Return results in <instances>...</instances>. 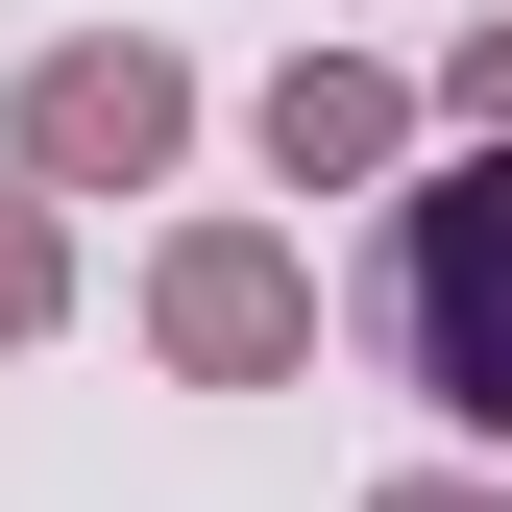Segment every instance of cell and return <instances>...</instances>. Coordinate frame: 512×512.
Masks as SVG:
<instances>
[{
    "label": "cell",
    "mask_w": 512,
    "mask_h": 512,
    "mask_svg": "<svg viewBox=\"0 0 512 512\" xmlns=\"http://www.w3.org/2000/svg\"><path fill=\"white\" fill-rule=\"evenodd\" d=\"M366 342L415 366V415L512 439V147L391 171V244H366Z\"/></svg>",
    "instance_id": "obj_1"
},
{
    "label": "cell",
    "mask_w": 512,
    "mask_h": 512,
    "mask_svg": "<svg viewBox=\"0 0 512 512\" xmlns=\"http://www.w3.org/2000/svg\"><path fill=\"white\" fill-rule=\"evenodd\" d=\"M171 147H196V74H171L147 25L25 49V98H0V171H25V196H171Z\"/></svg>",
    "instance_id": "obj_2"
},
{
    "label": "cell",
    "mask_w": 512,
    "mask_h": 512,
    "mask_svg": "<svg viewBox=\"0 0 512 512\" xmlns=\"http://www.w3.org/2000/svg\"><path fill=\"white\" fill-rule=\"evenodd\" d=\"M147 366L171 391H293L317 366V244L293 220H171L147 244Z\"/></svg>",
    "instance_id": "obj_3"
},
{
    "label": "cell",
    "mask_w": 512,
    "mask_h": 512,
    "mask_svg": "<svg viewBox=\"0 0 512 512\" xmlns=\"http://www.w3.org/2000/svg\"><path fill=\"white\" fill-rule=\"evenodd\" d=\"M244 147H269V196H391V171H415V74H366V49H293V74L244 98Z\"/></svg>",
    "instance_id": "obj_4"
},
{
    "label": "cell",
    "mask_w": 512,
    "mask_h": 512,
    "mask_svg": "<svg viewBox=\"0 0 512 512\" xmlns=\"http://www.w3.org/2000/svg\"><path fill=\"white\" fill-rule=\"evenodd\" d=\"M74 317V196H0V342H49Z\"/></svg>",
    "instance_id": "obj_5"
},
{
    "label": "cell",
    "mask_w": 512,
    "mask_h": 512,
    "mask_svg": "<svg viewBox=\"0 0 512 512\" xmlns=\"http://www.w3.org/2000/svg\"><path fill=\"white\" fill-rule=\"evenodd\" d=\"M439 122H464V147H512V25H464V49H439Z\"/></svg>",
    "instance_id": "obj_6"
},
{
    "label": "cell",
    "mask_w": 512,
    "mask_h": 512,
    "mask_svg": "<svg viewBox=\"0 0 512 512\" xmlns=\"http://www.w3.org/2000/svg\"><path fill=\"white\" fill-rule=\"evenodd\" d=\"M366 512H512L488 464H391V488H366Z\"/></svg>",
    "instance_id": "obj_7"
}]
</instances>
